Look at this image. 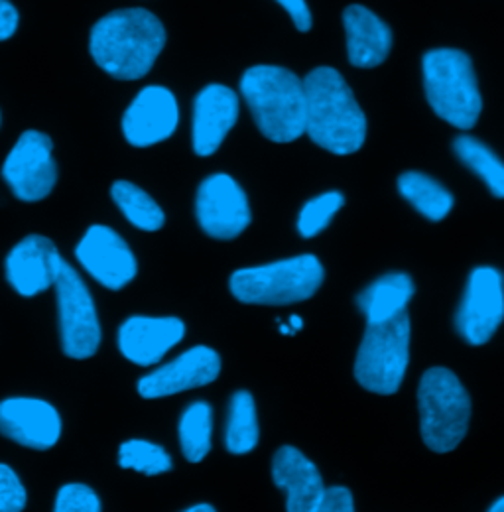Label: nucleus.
<instances>
[{"label": "nucleus", "mask_w": 504, "mask_h": 512, "mask_svg": "<svg viewBox=\"0 0 504 512\" xmlns=\"http://www.w3.org/2000/svg\"><path fill=\"white\" fill-rule=\"evenodd\" d=\"M412 296V278L402 272H390L371 282L357 296V306L365 314L367 323H382L404 314Z\"/></svg>", "instance_id": "21"}, {"label": "nucleus", "mask_w": 504, "mask_h": 512, "mask_svg": "<svg viewBox=\"0 0 504 512\" xmlns=\"http://www.w3.org/2000/svg\"><path fill=\"white\" fill-rule=\"evenodd\" d=\"M111 197L117 203V207L123 211L126 221L136 229L154 233L164 227L166 215L162 207L132 182H125V180L115 182L111 186Z\"/></svg>", "instance_id": "25"}, {"label": "nucleus", "mask_w": 504, "mask_h": 512, "mask_svg": "<svg viewBox=\"0 0 504 512\" xmlns=\"http://www.w3.org/2000/svg\"><path fill=\"white\" fill-rule=\"evenodd\" d=\"M54 512H101V501L91 487L67 483L58 491Z\"/></svg>", "instance_id": "29"}, {"label": "nucleus", "mask_w": 504, "mask_h": 512, "mask_svg": "<svg viewBox=\"0 0 504 512\" xmlns=\"http://www.w3.org/2000/svg\"><path fill=\"white\" fill-rule=\"evenodd\" d=\"M288 325H290V327H292L294 331H300V329L304 327V321H302V318H300V316H292V318H290V323H288Z\"/></svg>", "instance_id": "34"}, {"label": "nucleus", "mask_w": 504, "mask_h": 512, "mask_svg": "<svg viewBox=\"0 0 504 512\" xmlns=\"http://www.w3.org/2000/svg\"><path fill=\"white\" fill-rule=\"evenodd\" d=\"M54 288L58 296L63 353L77 361L93 357L101 345L95 300L77 270L63 258L58 262Z\"/></svg>", "instance_id": "8"}, {"label": "nucleus", "mask_w": 504, "mask_h": 512, "mask_svg": "<svg viewBox=\"0 0 504 512\" xmlns=\"http://www.w3.org/2000/svg\"><path fill=\"white\" fill-rule=\"evenodd\" d=\"M164 46V24L144 8H125L105 14L95 22L89 38V52L95 64L123 81L144 77Z\"/></svg>", "instance_id": "1"}, {"label": "nucleus", "mask_w": 504, "mask_h": 512, "mask_svg": "<svg viewBox=\"0 0 504 512\" xmlns=\"http://www.w3.org/2000/svg\"><path fill=\"white\" fill-rule=\"evenodd\" d=\"M325 272L314 255L294 256L233 272L229 288L243 304L290 306L306 302L323 284Z\"/></svg>", "instance_id": "5"}, {"label": "nucleus", "mask_w": 504, "mask_h": 512, "mask_svg": "<svg viewBox=\"0 0 504 512\" xmlns=\"http://www.w3.org/2000/svg\"><path fill=\"white\" fill-rule=\"evenodd\" d=\"M260 430L256 406L249 390H237L229 404V418L225 430V446L229 453L245 455L258 446Z\"/></svg>", "instance_id": "24"}, {"label": "nucleus", "mask_w": 504, "mask_h": 512, "mask_svg": "<svg viewBox=\"0 0 504 512\" xmlns=\"http://www.w3.org/2000/svg\"><path fill=\"white\" fill-rule=\"evenodd\" d=\"M410 363V318L400 314L382 323H367L355 359V379L375 394H394Z\"/></svg>", "instance_id": "7"}, {"label": "nucleus", "mask_w": 504, "mask_h": 512, "mask_svg": "<svg viewBox=\"0 0 504 512\" xmlns=\"http://www.w3.org/2000/svg\"><path fill=\"white\" fill-rule=\"evenodd\" d=\"M400 195L426 219L438 223L453 209V195L422 172H404L398 178Z\"/></svg>", "instance_id": "22"}, {"label": "nucleus", "mask_w": 504, "mask_h": 512, "mask_svg": "<svg viewBox=\"0 0 504 512\" xmlns=\"http://www.w3.org/2000/svg\"><path fill=\"white\" fill-rule=\"evenodd\" d=\"M343 26L351 64L371 69L386 62L392 48V32L373 10L361 4L349 6L343 12Z\"/></svg>", "instance_id": "20"}, {"label": "nucleus", "mask_w": 504, "mask_h": 512, "mask_svg": "<svg viewBox=\"0 0 504 512\" xmlns=\"http://www.w3.org/2000/svg\"><path fill=\"white\" fill-rule=\"evenodd\" d=\"M306 134L331 154L349 156L363 148L367 117L351 87L333 67H317L306 79Z\"/></svg>", "instance_id": "2"}, {"label": "nucleus", "mask_w": 504, "mask_h": 512, "mask_svg": "<svg viewBox=\"0 0 504 512\" xmlns=\"http://www.w3.org/2000/svg\"><path fill=\"white\" fill-rule=\"evenodd\" d=\"M26 489L18 475L0 463V512H22L26 507Z\"/></svg>", "instance_id": "30"}, {"label": "nucleus", "mask_w": 504, "mask_h": 512, "mask_svg": "<svg viewBox=\"0 0 504 512\" xmlns=\"http://www.w3.org/2000/svg\"><path fill=\"white\" fill-rule=\"evenodd\" d=\"M292 18L294 26L300 32H310L312 30V12L306 0H276Z\"/></svg>", "instance_id": "32"}, {"label": "nucleus", "mask_w": 504, "mask_h": 512, "mask_svg": "<svg viewBox=\"0 0 504 512\" xmlns=\"http://www.w3.org/2000/svg\"><path fill=\"white\" fill-rule=\"evenodd\" d=\"M343 203L345 197L339 192H325L310 199L298 215V233L304 239H314L329 227L331 219L339 213Z\"/></svg>", "instance_id": "28"}, {"label": "nucleus", "mask_w": 504, "mask_h": 512, "mask_svg": "<svg viewBox=\"0 0 504 512\" xmlns=\"http://www.w3.org/2000/svg\"><path fill=\"white\" fill-rule=\"evenodd\" d=\"M219 373V355L205 345H197L170 361L168 365H162L156 371L144 375L138 381V394L148 400L180 394L191 388H201L213 383Z\"/></svg>", "instance_id": "15"}, {"label": "nucleus", "mask_w": 504, "mask_h": 512, "mask_svg": "<svg viewBox=\"0 0 504 512\" xmlns=\"http://www.w3.org/2000/svg\"><path fill=\"white\" fill-rule=\"evenodd\" d=\"M503 321V274L493 266H479L469 274L455 314V329L469 345H485Z\"/></svg>", "instance_id": "10"}, {"label": "nucleus", "mask_w": 504, "mask_h": 512, "mask_svg": "<svg viewBox=\"0 0 504 512\" xmlns=\"http://www.w3.org/2000/svg\"><path fill=\"white\" fill-rule=\"evenodd\" d=\"M0 434L22 448L46 451L62 436V418L46 400L6 398L0 402Z\"/></svg>", "instance_id": "14"}, {"label": "nucleus", "mask_w": 504, "mask_h": 512, "mask_svg": "<svg viewBox=\"0 0 504 512\" xmlns=\"http://www.w3.org/2000/svg\"><path fill=\"white\" fill-rule=\"evenodd\" d=\"M422 71L428 103L441 121L461 130L475 127L483 99L469 56L461 50L438 48L424 56Z\"/></svg>", "instance_id": "4"}, {"label": "nucleus", "mask_w": 504, "mask_h": 512, "mask_svg": "<svg viewBox=\"0 0 504 512\" xmlns=\"http://www.w3.org/2000/svg\"><path fill=\"white\" fill-rule=\"evenodd\" d=\"M241 95L268 140L288 144L306 134V89L294 71L254 65L241 79Z\"/></svg>", "instance_id": "3"}, {"label": "nucleus", "mask_w": 504, "mask_h": 512, "mask_svg": "<svg viewBox=\"0 0 504 512\" xmlns=\"http://www.w3.org/2000/svg\"><path fill=\"white\" fill-rule=\"evenodd\" d=\"M211 434H213V410L207 402H191L184 410L178 436L182 453L189 463H199L211 451Z\"/></svg>", "instance_id": "26"}, {"label": "nucleus", "mask_w": 504, "mask_h": 512, "mask_svg": "<svg viewBox=\"0 0 504 512\" xmlns=\"http://www.w3.org/2000/svg\"><path fill=\"white\" fill-rule=\"evenodd\" d=\"M184 512H217L211 505H195V507H191L188 511Z\"/></svg>", "instance_id": "35"}, {"label": "nucleus", "mask_w": 504, "mask_h": 512, "mask_svg": "<svg viewBox=\"0 0 504 512\" xmlns=\"http://www.w3.org/2000/svg\"><path fill=\"white\" fill-rule=\"evenodd\" d=\"M418 408L420 432L428 448L449 453L463 442L469 430L471 398L451 371L434 367L422 375Z\"/></svg>", "instance_id": "6"}, {"label": "nucleus", "mask_w": 504, "mask_h": 512, "mask_svg": "<svg viewBox=\"0 0 504 512\" xmlns=\"http://www.w3.org/2000/svg\"><path fill=\"white\" fill-rule=\"evenodd\" d=\"M180 123V109L174 93L160 85L144 87L123 115L126 142L148 148L168 140Z\"/></svg>", "instance_id": "13"}, {"label": "nucleus", "mask_w": 504, "mask_h": 512, "mask_svg": "<svg viewBox=\"0 0 504 512\" xmlns=\"http://www.w3.org/2000/svg\"><path fill=\"white\" fill-rule=\"evenodd\" d=\"M184 335L186 325L178 318L132 316L119 327V349L130 363L152 367L160 363Z\"/></svg>", "instance_id": "18"}, {"label": "nucleus", "mask_w": 504, "mask_h": 512, "mask_svg": "<svg viewBox=\"0 0 504 512\" xmlns=\"http://www.w3.org/2000/svg\"><path fill=\"white\" fill-rule=\"evenodd\" d=\"M455 156L479 176L489 192L504 199V162L481 140L473 136H459L453 140Z\"/></svg>", "instance_id": "23"}, {"label": "nucleus", "mask_w": 504, "mask_h": 512, "mask_svg": "<svg viewBox=\"0 0 504 512\" xmlns=\"http://www.w3.org/2000/svg\"><path fill=\"white\" fill-rule=\"evenodd\" d=\"M314 512H355L353 495L347 487H329Z\"/></svg>", "instance_id": "31"}, {"label": "nucleus", "mask_w": 504, "mask_h": 512, "mask_svg": "<svg viewBox=\"0 0 504 512\" xmlns=\"http://www.w3.org/2000/svg\"><path fill=\"white\" fill-rule=\"evenodd\" d=\"M239 95L219 83L201 89L193 101L191 144L201 158L213 156L239 119Z\"/></svg>", "instance_id": "16"}, {"label": "nucleus", "mask_w": 504, "mask_h": 512, "mask_svg": "<svg viewBox=\"0 0 504 512\" xmlns=\"http://www.w3.org/2000/svg\"><path fill=\"white\" fill-rule=\"evenodd\" d=\"M60 258V251L50 239L28 235L4 260L6 280L16 294L24 298L38 296L54 286Z\"/></svg>", "instance_id": "17"}, {"label": "nucleus", "mask_w": 504, "mask_h": 512, "mask_svg": "<svg viewBox=\"0 0 504 512\" xmlns=\"http://www.w3.org/2000/svg\"><path fill=\"white\" fill-rule=\"evenodd\" d=\"M119 465L123 469H132L148 477L168 473L174 467L172 457L166 449L146 440H128L121 444Z\"/></svg>", "instance_id": "27"}, {"label": "nucleus", "mask_w": 504, "mask_h": 512, "mask_svg": "<svg viewBox=\"0 0 504 512\" xmlns=\"http://www.w3.org/2000/svg\"><path fill=\"white\" fill-rule=\"evenodd\" d=\"M489 512H504V497H501L497 503H493V507L489 509Z\"/></svg>", "instance_id": "37"}, {"label": "nucleus", "mask_w": 504, "mask_h": 512, "mask_svg": "<svg viewBox=\"0 0 504 512\" xmlns=\"http://www.w3.org/2000/svg\"><path fill=\"white\" fill-rule=\"evenodd\" d=\"M199 227L213 239L231 241L251 225L247 193L229 176L213 174L205 178L195 197Z\"/></svg>", "instance_id": "11"}, {"label": "nucleus", "mask_w": 504, "mask_h": 512, "mask_svg": "<svg viewBox=\"0 0 504 512\" xmlns=\"http://www.w3.org/2000/svg\"><path fill=\"white\" fill-rule=\"evenodd\" d=\"M79 264L107 290H123L138 272L125 239L105 225H91L75 247Z\"/></svg>", "instance_id": "12"}, {"label": "nucleus", "mask_w": 504, "mask_h": 512, "mask_svg": "<svg viewBox=\"0 0 504 512\" xmlns=\"http://www.w3.org/2000/svg\"><path fill=\"white\" fill-rule=\"evenodd\" d=\"M54 144L40 130H26L2 164V178L12 193L26 203L46 199L58 182Z\"/></svg>", "instance_id": "9"}, {"label": "nucleus", "mask_w": 504, "mask_h": 512, "mask_svg": "<svg viewBox=\"0 0 504 512\" xmlns=\"http://www.w3.org/2000/svg\"><path fill=\"white\" fill-rule=\"evenodd\" d=\"M18 10L10 0H0V42L12 38L18 28Z\"/></svg>", "instance_id": "33"}, {"label": "nucleus", "mask_w": 504, "mask_h": 512, "mask_svg": "<svg viewBox=\"0 0 504 512\" xmlns=\"http://www.w3.org/2000/svg\"><path fill=\"white\" fill-rule=\"evenodd\" d=\"M278 329H280V333H282V335H294V333H296L288 323H280V327H278Z\"/></svg>", "instance_id": "36"}, {"label": "nucleus", "mask_w": 504, "mask_h": 512, "mask_svg": "<svg viewBox=\"0 0 504 512\" xmlns=\"http://www.w3.org/2000/svg\"><path fill=\"white\" fill-rule=\"evenodd\" d=\"M272 481L286 493V512H314L327 491L314 461L292 446L274 453Z\"/></svg>", "instance_id": "19"}]
</instances>
